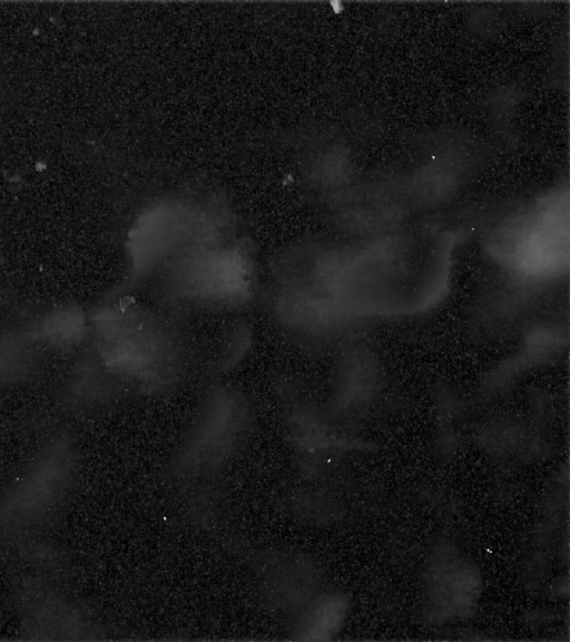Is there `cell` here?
Returning a JSON list of instances; mask_svg holds the SVG:
<instances>
[{"instance_id": "1", "label": "cell", "mask_w": 570, "mask_h": 642, "mask_svg": "<svg viewBox=\"0 0 570 642\" xmlns=\"http://www.w3.org/2000/svg\"><path fill=\"white\" fill-rule=\"evenodd\" d=\"M483 588L478 564L453 542L438 541L428 553L421 577L423 616L450 624L472 616Z\"/></svg>"}, {"instance_id": "2", "label": "cell", "mask_w": 570, "mask_h": 642, "mask_svg": "<svg viewBox=\"0 0 570 642\" xmlns=\"http://www.w3.org/2000/svg\"><path fill=\"white\" fill-rule=\"evenodd\" d=\"M348 610V597L338 591L318 595L306 615L305 633L315 640L331 639L344 625Z\"/></svg>"}]
</instances>
